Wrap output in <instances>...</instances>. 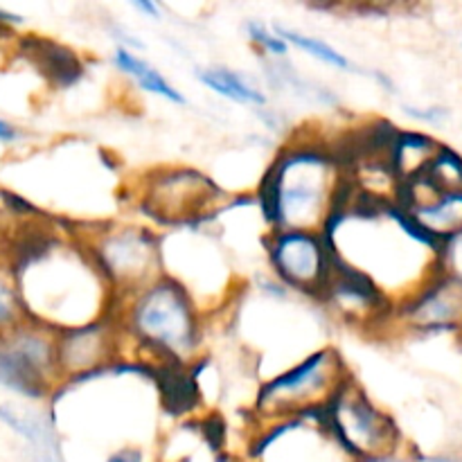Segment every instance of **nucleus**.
<instances>
[{"mask_svg":"<svg viewBox=\"0 0 462 462\" xmlns=\"http://www.w3.org/2000/svg\"><path fill=\"white\" fill-rule=\"evenodd\" d=\"M23 23V16L16 12H9V9L0 7V25H7V27H16Z\"/></svg>","mask_w":462,"mask_h":462,"instance_id":"nucleus-29","label":"nucleus"},{"mask_svg":"<svg viewBox=\"0 0 462 462\" xmlns=\"http://www.w3.org/2000/svg\"><path fill=\"white\" fill-rule=\"evenodd\" d=\"M125 356L153 368H192L206 346V311L176 278L162 273L116 305Z\"/></svg>","mask_w":462,"mask_h":462,"instance_id":"nucleus-4","label":"nucleus"},{"mask_svg":"<svg viewBox=\"0 0 462 462\" xmlns=\"http://www.w3.org/2000/svg\"><path fill=\"white\" fill-rule=\"evenodd\" d=\"M18 138H21V131H18L12 122H7L0 117V143L12 144V143H16Z\"/></svg>","mask_w":462,"mask_h":462,"instance_id":"nucleus-27","label":"nucleus"},{"mask_svg":"<svg viewBox=\"0 0 462 462\" xmlns=\"http://www.w3.org/2000/svg\"><path fill=\"white\" fill-rule=\"evenodd\" d=\"M72 235L88 253L116 300L131 296L165 273L162 233L144 221H93Z\"/></svg>","mask_w":462,"mask_h":462,"instance_id":"nucleus-5","label":"nucleus"},{"mask_svg":"<svg viewBox=\"0 0 462 462\" xmlns=\"http://www.w3.org/2000/svg\"><path fill=\"white\" fill-rule=\"evenodd\" d=\"M413 180H420L431 189H462V153L451 144L442 143L427 170Z\"/></svg>","mask_w":462,"mask_h":462,"instance_id":"nucleus-18","label":"nucleus"},{"mask_svg":"<svg viewBox=\"0 0 462 462\" xmlns=\"http://www.w3.org/2000/svg\"><path fill=\"white\" fill-rule=\"evenodd\" d=\"M125 356V338L116 311L93 323L57 332V368L61 383L99 373Z\"/></svg>","mask_w":462,"mask_h":462,"instance_id":"nucleus-11","label":"nucleus"},{"mask_svg":"<svg viewBox=\"0 0 462 462\" xmlns=\"http://www.w3.org/2000/svg\"><path fill=\"white\" fill-rule=\"evenodd\" d=\"M424 462H462V451H436V454H424Z\"/></svg>","mask_w":462,"mask_h":462,"instance_id":"nucleus-28","label":"nucleus"},{"mask_svg":"<svg viewBox=\"0 0 462 462\" xmlns=\"http://www.w3.org/2000/svg\"><path fill=\"white\" fill-rule=\"evenodd\" d=\"M0 422L12 429L16 436H21L23 440L30 442V445L45 447L52 438V429L45 427L43 420L27 413V411H21L14 404H0Z\"/></svg>","mask_w":462,"mask_h":462,"instance_id":"nucleus-20","label":"nucleus"},{"mask_svg":"<svg viewBox=\"0 0 462 462\" xmlns=\"http://www.w3.org/2000/svg\"><path fill=\"white\" fill-rule=\"evenodd\" d=\"M144 460H147V454H144L143 445H122L108 451L102 462H144Z\"/></svg>","mask_w":462,"mask_h":462,"instance_id":"nucleus-25","label":"nucleus"},{"mask_svg":"<svg viewBox=\"0 0 462 462\" xmlns=\"http://www.w3.org/2000/svg\"><path fill=\"white\" fill-rule=\"evenodd\" d=\"M323 235L338 262L373 280L395 305L438 273L440 239L395 199L373 197L350 183Z\"/></svg>","mask_w":462,"mask_h":462,"instance_id":"nucleus-1","label":"nucleus"},{"mask_svg":"<svg viewBox=\"0 0 462 462\" xmlns=\"http://www.w3.org/2000/svg\"><path fill=\"white\" fill-rule=\"evenodd\" d=\"M260 244L269 275L293 296L319 302L334 273V253L323 230H266Z\"/></svg>","mask_w":462,"mask_h":462,"instance_id":"nucleus-9","label":"nucleus"},{"mask_svg":"<svg viewBox=\"0 0 462 462\" xmlns=\"http://www.w3.org/2000/svg\"><path fill=\"white\" fill-rule=\"evenodd\" d=\"M131 7L138 14H143L144 18H152V21H161L162 16V7L158 3H153V0H134Z\"/></svg>","mask_w":462,"mask_h":462,"instance_id":"nucleus-26","label":"nucleus"},{"mask_svg":"<svg viewBox=\"0 0 462 462\" xmlns=\"http://www.w3.org/2000/svg\"><path fill=\"white\" fill-rule=\"evenodd\" d=\"M9 255L27 319L34 323L61 332L116 311V296L72 233L59 235L32 221Z\"/></svg>","mask_w":462,"mask_h":462,"instance_id":"nucleus-2","label":"nucleus"},{"mask_svg":"<svg viewBox=\"0 0 462 462\" xmlns=\"http://www.w3.org/2000/svg\"><path fill=\"white\" fill-rule=\"evenodd\" d=\"M0 386L18 393L27 400H48L59 388L57 379L32 364L7 337H0Z\"/></svg>","mask_w":462,"mask_h":462,"instance_id":"nucleus-13","label":"nucleus"},{"mask_svg":"<svg viewBox=\"0 0 462 462\" xmlns=\"http://www.w3.org/2000/svg\"><path fill=\"white\" fill-rule=\"evenodd\" d=\"M440 140L422 129H397L388 147V167L402 183L422 174L440 149Z\"/></svg>","mask_w":462,"mask_h":462,"instance_id":"nucleus-14","label":"nucleus"},{"mask_svg":"<svg viewBox=\"0 0 462 462\" xmlns=\"http://www.w3.org/2000/svg\"><path fill=\"white\" fill-rule=\"evenodd\" d=\"M404 113L424 126H440L451 116L447 106H404Z\"/></svg>","mask_w":462,"mask_h":462,"instance_id":"nucleus-23","label":"nucleus"},{"mask_svg":"<svg viewBox=\"0 0 462 462\" xmlns=\"http://www.w3.org/2000/svg\"><path fill=\"white\" fill-rule=\"evenodd\" d=\"M16 52L25 57L34 66V70L45 77L54 88H70L86 75V66L79 54L48 36H21Z\"/></svg>","mask_w":462,"mask_h":462,"instance_id":"nucleus-12","label":"nucleus"},{"mask_svg":"<svg viewBox=\"0 0 462 462\" xmlns=\"http://www.w3.org/2000/svg\"><path fill=\"white\" fill-rule=\"evenodd\" d=\"M305 415L347 462L397 449L406 442L395 415L383 411L355 377L347 379L328 404Z\"/></svg>","mask_w":462,"mask_h":462,"instance_id":"nucleus-7","label":"nucleus"},{"mask_svg":"<svg viewBox=\"0 0 462 462\" xmlns=\"http://www.w3.org/2000/svg\"><path fill=\"white\" fill-rule=\"evenodd\" d=\"M194 75H197L199 84L203 88L219 95L226 102L239 104V106H251L257 108V111H264L269 106L266 90L255 79H251L246 72L235 70V68L228 66H208L199 68Z\"/></svg>","mask_w":462,"mask_h":462,"instance_id":"nucleus-16","label":"nucleus"},{"mask_svg":"<svg viewBox=\"0 0 462 462\" xmlns=\"http://www.w3.org/2000/svg\"><path fill=\"white\" fill-rule=\"evenodd\" d=\"M460 48H462V36H460Z\"/></svg>","mask_w":462,"mask_h":462,"instance_id":"nucleus-30","label":"nucleus"},{"mask_svg":"<svg viewBox=\"0 0 462 462\" xmlns=\"http://www.w3.org/2000/svg\"><path fill=\"white\" fill-rule=\"evenodd\" d=\"M391 328L413 337H447L462 334V284L436 273L397 302Z\"/></svg>","mask_w":462,"mask_h":462,"instance_id":"nucleus-10","label":"nucleus"},{"mask_svg":"<svg viewBox=\"0 0 462 462\" xmlns=\"http://www.w3.org/2000/svg\"><path fill=\"white\" fill-rule=\"evenodd\" d=\"M347 180L346 161L332 144L296 135L271 158L253 197L266 230H323Z\"/></svg>","mask_w":462,"mask_h":462,"instance_id":"nucleus-3","label":"nucleus"},{"mask_svg":"<svg viewBox=\"0 0 462 462\" xmlns=\"http://www.w3.org/2000/svg\"><path fill=\"white\" fill-rule=\"evenodd\" d=\"M438 273L462 284V230L442 239V246L438 251Z\"/></svg>","mask_w":462,"mask_h":462,"instance_id":"nucleus-22","label":"nucleus"},{"mask_svg":"<svg viewBox=\"0 0 462 462\" xmlns=\"http://www.w3.org/2000/svg\"><path fill=\"white\" fill-rule=\"evenodd\" d=\"M244 36L262 57L271 59V61H284L291 52L287 41L278 34L275 25H266L264 21H257V18L244 23Z\"/></svg>","mask_w":462,"mask_h":462,"instance_id":"nucleus-21","label":"nucleus"},{"mask_svg":"<svg viewBox=\"0 0 462 462\" xmlns=\"http://www.w3.org/2000/svg\"><path fill=\"white\" fill-rule=\"evenodd\" d=\"M27 320L25 305H23L21 289L14 278L9 264L0 266V337L12 332Z\"/></svg>","mask_w":462,"mask_h":462,"instance_id":"nucleus-19","label":"nucleus"},{"mask_svg":"<svg viewBox=\"0 0 462 462\" xmlns=\"http://www.w3.org/2000/svg\"><path fill=\"white\" fill-rule=\"evenodd\" d=\"M228 199L219 183L189 165H167L147 171L134 188L140 221L153 228H180L215 215Z\"/></svg>","mask_w":462,"mask_h":462,"instance_id":"nucleus-8","label":"nucleus"},{"mask_svg":"<svg viewBox=\"0 0 462 462\" xmlns=\"http://www.w3.org/2000/svg\"><path fill=\"white\" fill-rule=\"evenodd\" d=\"M350 377L355 374L338 347L325 343L262 379L253 400V418L257 424L300 418L328 404Z\"/></svg>","mask_w":462,"mask_h":462,"instance_id":"nucleus-6","label":"nucleus"},{"mask_svg":"<svg viewBox=\"0 0 462 462\" xmlns=\"http://www.w3.org/2000/svg\"><path fill=\"white\" fill-rule=\"evenodd\" d=\"M359 462H424V451L415 449L413 445L404 442V445L397 447V449L383 451V454L368 456V458H364Z\"/></svg>","mask_w":462,"mask_h":462,"instance_id":"nucleus-24","label":"nucleus"},{"mask_svg":"<svg viewBox=\"0 0 462 462\" xmlns=\"http://www.w3.org/2000/svg\"><path fill=\"white\" fill-rule=\"evenodd\" d=\"M275 30H278V34L287 41L289 48L307 54V57L314 59V61L323 63V66H328V68H334V70H338V72L355 70V63L350 61V57H347V54H343L338 48H334V45L328 43L325 39H320V36L307 34V32H300V30H293V27H289V25H275Z\"/></svg>","mask_w":462,"mask_h":462,"instance_id":"nucleus-17","label":"nucleus"},{"mask_svg":"<svg viewBox=\"0 0 462 462\" xmlns=\"http://www.w3.org/2000/svg\"><path fill=\"white\" fill-rule=\"evenodd\" d=\"M111 63L120 75L129 77L143 93L165 99V102L174 104V106H185L188 104L183 90H179V86H174L167 79L165 72H161L147 59L140 57L134 48L116 45L111 54Z\"/></svg>","mask_w":462,"mask_h":462,"instance_id":"nucleus-15","label":"nucleus"}]
</instances>
